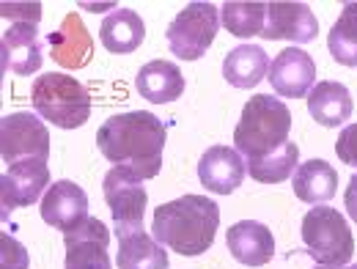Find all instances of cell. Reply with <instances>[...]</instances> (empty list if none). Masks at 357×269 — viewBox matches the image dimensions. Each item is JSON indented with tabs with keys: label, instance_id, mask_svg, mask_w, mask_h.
<instances>
[{
	"label": "cell",
	"instance_id": "13",
	"mask_svg": "<svg viewBox=\"0 0 357 269\" xmlns=\"http://www.w3.org/2000/svg\"><path fill=\"white\" fill-rule=\"evenodd\" d=\"M248 174V162L236 148L228 146H212L198 160V179L215 195H231L242 187Z\"/></svg>",
	"mask_w": 357,
	"mask_h": 269
},
{
	"label": "cell",
	"instance_id": "31",
	"mask_svg": "<svg viewBox=\"0 0 357 269\" xmlns=\"http://www.w3.org/2000/svg\"><path fill=\"white\" fill-rule=\"evenodd\" d=\"M319 269H341V267H319Z\"/></svg>",
	"mask_w": 357,
	"mask_h": 269
},
{
	"label": "cell",
	"instance_id": "20",
	"mask_svg": "<svg viewBox=\"0 0 357 269\" xmlns=\"http://www.w3.org/2000/svg\"><path fill=\"white\" fill-rule=\"evenodd\" d=\"M355 105H352V93L347 86L333 83V80H321L316 83L313 91L308 93V113L313 116L316 124L335 130L341 124L349 121Z\"/></svg>",
	"mask_w": 357,
	"mask_h": 269
},
{
	"label": "cell",
	"instance_id": "6",
	"mask_svg": "<svg viewBox=\"0 0 357 269\" xmlns=\"http://www.w3.org/2000/svg\"><path fill=\"white\" fill-rule=\"evenodd\" d=\"M220 31V11L215 3H190L181 8L174 22L168 25L165 36L171 52L181 61H198L212 47Z\"/></svg>",
	"mask_w": 357,
	"mask_h": 269
},
{
	"label": "cell",
	"instance_id": "25",
	"mask_svg": "<svg viewBox=\"0 0 357 269\" xmlns=\"http://www.w3.org/2000/svg\"><path fill=\"white\" fill-rule=\"evenodd\" d=\"M327 49L341 66H357V3H347L335 25L330 28Z\"/></svg>",
	"mask_w": 357,
	"mask_h": 269
},
{
	"label": "cell",
	"instance_id": "14",
	"mask_svg": "<svg viewBox=\"0 0 357 269\" xmlns=\"http://www.w3.org/2000/svg\"><path fill=\"white\" fill-rule=\"evenodd\" d=\"M269 86L275 93H283L289 99H303L313 91L316 80V63L305 49H283L269 63Z\"/></svg>",
	"mask_w": 357,
	"mask_h": 269
},
{
	"label": "cell",
	"instance_id": "11",
	"mask_svg": "<svg viewBox=\"0 0 357 269\" xmlns=\"http://www.w3.org/2000/svg\"><path fill=\"white\" fill-rule=\"evenodd\" d=\"M66 247V269H113V261L107 256L110 247V231L96 217H89L72 233H63Z\"/></svg>",
	"mask_w": 357,
	"mask_h": 269
},
{
	"label": "cell",
	"instance_id": "27",
	"mask_svg": "<svg viewBox=\"0 0 357 269\" xmlns=\"http://www.w3.org/2000/svg\"><path fill=\"white\" fill-rule=\"evenodd\" d=\"M28 250L14 236L0 233V269H28Z\"/></svg>",
	"mask_w": 357,
	"mask_h": 269
},
{
	"label": "cell",
	"instance_id": "22",
	"mask_svg": "<svg viewBox=\"0 0 357 269\" xmlns=\"http://www.w3.org/2000/svg\"><path fill=\"white\" fill-rule=\"evenodd\" d=\"M99 39H102L105 49H110L113 55H127L143 45L146 25H143L140 14L132 8H116L105 17V22L99 28Z\"/></svg>",
	"mask_w": 357,
	"mask_h": 269
},
{
	"label": "cell",
	"instance_id": "21",
	"mask_svg": "<svg viewBox=\"0 0 357 269\" xmlns=\"http://www.w3.org/2000/svg\"><path fill=\"white\" fill-rule=\"evenodd\" d=\"M269 75V55L259 45L234 47L223 61V77L234 89H256Z\"/></svg>",
	"mask_w": 357,
	"mask_h": 269
},
{
	"label": "cell",
	"instance_id": "1",
	"mask_svg": "<svg viewBox=\"0 0 357 269\" xmlns=\"http://www.w3.org/2000/svg\"><path fill=\"white\" fill-rule=\"evenodd\" d=\"M165 137H168L165 124L154 113L132 110V113L110 116L96 132V146L105 160L130 168L146 181L154 179L162 168Z\"/></svg>",
	"mask_w": 357,
	"mask_h": 269
},
{
	"label": "cell",
	"instance_id": "12",
	"mask_svg": "<svg viewBox=\"0 0 357 269\" xmlns=\"http://www.w3.org/2000/svg\"><path fill=\"white\" fill-rule=\"evenodd\" d=\"M319 33V20L305 3H267V22L261 39H289L294 45H308Z\"/></svg>",
	"mask_w": 357,
	"mask_h": 269
},
{
	"label": "cell",
	"instance_id": "8",
	"mask_svg": "<svg viewBox=\"0 0 357 269\" xmlns=\"http://www.w3.org/2000/svg\"><path fill=\"white\" fill-rule=\"evenodd\" d=\"M140 181L143 179L137 174H132L130 168H121V165H113L105 176L102 190H105V201L110 206V215L116 220V231L143 225L149 195H146Z\"/></svg>",
	"mask_w": 357,
	"mask_h": 269
},
{
	"label": "cell",
	"instance_id": "24",
	"mask_svg": "<svg viewBox=\"0 0 357 269\" xmlns=\"http://www.w3.org/2000/svg\"><path fill=\"white\" fill-rule=\"evenodd\" d=\"M297 162H300V146L297 143H286L280 146L278 151H272L261 160H250L248 162V174L261 184H280V181H289L297 171Z\"/></svg>",
	"mask_w": 357,
	"mask_h": 269
},
{
	"label": "cell",
	"instance_id": "15",
	"mask_svg": "<svg viewBox=\"0 0 357 269\" xmlns=\"http://www.w3.org/2000/svg\"><path fill=\"white\" fill-rule=\"evenodd\" d=\"M3 69L25 77L39 72L42 66V45H39V31L36 22L28 20H14L3 31Z\"/></svg>",
	"mask_w": 357,
	"mask_h": 269
},
{
	"label": "cell",
	"instance_id": "19",
	"mask_svg": "<svg viewBox=\"0 0 357 269\" xmlns=\"http://www.w3.org/2000/svg\"><path fill=\"white\" fill-rule=\"evenodd\" d=\"M135 89L151 105H168L184 93V77L181 69L171 61H149L146 66H140Z\"/></svg>",
	"mask_w": 357,
	"mask_h": 269
},
{
	"label": "cell",
	"instance_id": "23",
	"mask_svg": "<svg viewBox=\"0 0 357 269\" xmlns=\"http://www.w3.org/2000/svg\"><path fill=\"white\" fill-rule=\"evenodd\" d=\"M294 195L305 203H327L338 190V174L324 160H308L294 171Z\"/></svg>",
	"mask_w": 357,
	"mask_h": 269
},
{
	"label": "cell",
	"instance_id": "26",
	"mask_svg": "<svg viewBox=\"0 0 357 269\" xmlns=\"http://www.w3.org/2000/svg\"><path fill=\"white\" fill-rule=\"evenodd\" d=\"M220 20L231 36H239V39L261 36L267 22V3H225Z\"/></svg>",
	"mask_w": 357,
	"mask_h": 269
},
{
	"label": "cell",
	"instance_id": "28",
	"mask_svg": "<svg viewBox=\"0 0 357 269\" xmlns=\"http://www.w3.org/2000/svg\"><path fill=\"white\" fill-rule=\"evenodd\" d=\"M335 154L344 165L357 168V124H349L335 140Z\"/></svg>",
	"mask_w": 357,
	"mask_h": 269
},
{
	"label": "cell",
	"instance_id": "10",
	"mask_svg": "<svg viewBox=\"0 0 357 269\" xmlns=\"http://www.w3.org/2000/svg\"><path fill=\"white\" fill-rule=\"evenodd\" d=\"M39 206H42V220L63 233L77 231L89 220V195L80 184L69 179L52 181Z\"/></svg>",
	"mask_w": 357,
	"mask_h": 269
},
{
	"label": "cell",
	"instance_id": "30",
	"mask_svg": "<svg viewBox=\"0 0 357 269\" xmlns=\"http://www.w3.org/2000/svg\"><path fill=\"white\" fill-rule=\"evenodd\" d=\"M344 203H347L349 217L357 223V174L349 179V187H347V192H344Z\"/></svg>",
	"mask_w": 357,
	"mask_h": 269
},
{
	"label": "cell",
	"instance_id": "9",
	"mask_svg": "<svg viewBox=\"0 0 357 269\" xmlns=\"http://www.w3.org/2000/svg\"><path fill=\"white\" fill-rule=\"evenodd\" d=\"M50 190V165L47 160H25L8 165L0 176V198H3V217H8L20 206L39 203Z\"/></svg>",
	"mask_w": 357,
	"mask_h": 269
},
{
	"label": "cell",
	"instance_id": "17",
	"mask_svg": "<svg viewBox=\"0 0 357 269\" xmlns=\"http://www.w3.org/2000/svg\"><path fill=\"white\" fill-rule=\"evenodd\" d=\"M231 256L245 267H264L275 256V236L269 225L259 220H239L225 233Z\"/></svg>",
	"mask_w": 357,
	"mask_h": 269
},
{
	"label": "cell",
	"instance_id": "5",
	"mask_svg": "<svg viewBox=\"0 0 357 269\" xmlns=\"http://www.w3.org/2000/svg\"><path fill=\"white\" fill-rule=\"evenodd\" d=\"M303 242L321 267H347L355 256V236L344 215L327 203L313 206L303 217Z\"/></svg>",
	"mask_w": 357,
	"mask_h": 269
},
{
	"label": "cell",
	"instance_id": "2",
	"mask_svg": "<svg viewBox=\"0 0 357 269\" xmlns=\"http://www.w3.org/2000/svg\"><path fill=\"white\" fill-rule=\"evenodd\" d=\"M220 209L212 198L204 195H181L176 201L160 203L154 212L151 236L176 250L178 256H204L218 236Z\"/></svg>",
	"mask_w": 357,
	"mask_h": 269
},
{
	"label": "cell",
	"instance_id": "7",
	"mask_svg": "<svg viewBox=\"0 0 357 269\" xmlns=\"http://www.w3.org/2000/svg\"><path fill=\"white\" fill-rule=\"evenodd\" d=\"M0 157L8 165L25 162V160H47L50 157V132H47L45 121L31 113L3 116Z\"/></svg>",
	"mask_w": 357,
	"mask_h": 269
},
{
	"label": "cell",
	"instance_id": "4",
	"mask_svg": "<svg viewBox=\"0 0 357 269\" xmlns=\"http://www.w3.org/2000/svg\"><path fill=\"white\" fill-rule=\"evenodd\" d=\"M39 118L61 130H77L91 118V93L80 80L63 72H47L31 89Z\"/></svg>",
	"mask_w": 357,
	"mask_h": 269
},
{
	"label": "cell",
	"instance_id": "32",
	"mask_svg": "<svg viewBox=\"0 0 357 269\" xmlns=\"http://www.w3.org/2000/svg\"><path fill=\"white\" fill-rule=\"evenodd\" d=\"M352 269H357V264H355V267H352Z\"/></svg>",
	"mask_w": 357,
	"mask_h": 269
},
{
	"label": "cell",
	"instance_id": "18",
	"mask_svg": "<svg viewBox=\"0 0 357 269\" xmlns=\"http://www.w3.org/2000/svg\"><path fill=\"white\" fill-rule=\"evenodd\" d=\"M119 236V253L116 267L119 269H168V253L165 247L143 231V225L116 231Z\"/></svg>",
	"mask_w": 357,
	"mask_h": 269
},
{
	"label": "cell",
	"instance_id": "29",
	"mask_svg": "<svg viewBox=\"0 0 357 269\" xmlns=\"http://www.w3.org/2000/svg\"><path fill=\"white\" fill-rule=\"evenodd\" d=\"M0 14H3V20H8V22H14V20L39 22V20H42V8H39V3H3Z\"/></svg>",
	"mask_w": 357,
	"mask_h": 269
},
{
	"label": "cell",
	"instance_id": "3",
	"mask_svg": "<svg viewBox=\"0 0 357 269\" xmlns=\"http://www.w3.org/2000/svg\"><path fill=\"white\" fill-rule=\"evenodd\" d=\"M289 132H291V110L269 93H256L242 107V118L234 130V148L248 162L261 160L278 151L280 146H286Z\"/></svg>",
	"mask_w": 357,
	"mask_h": 269
},
{
	"label": "cell",
	"instance_id": "16",
	"mask_svg": "<svg viewBox=\"0 0 357 269\" xmlns=\"http://www.w3.org/2000/svg\"><path fill=\"white\" fill-rule=\"evenodd\" d=\"M50 45V58L63 66V69H83L93 55V39H91L89 28L83 25L80 14H66L61 28H55L47 39Z\"/></svg>",
	"mask_w": 357,
	"mask_h": 269
}]
</instances>
